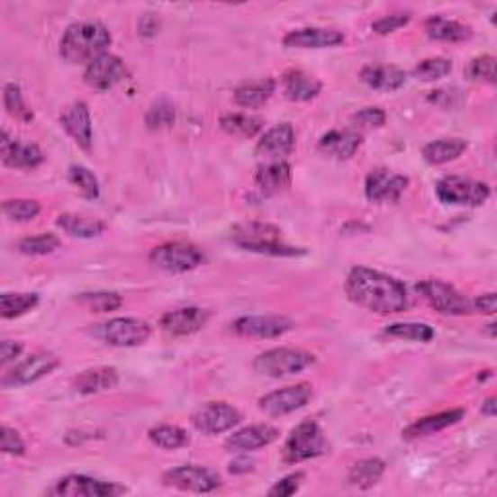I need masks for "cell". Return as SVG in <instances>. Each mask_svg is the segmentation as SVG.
Instances as JSON below:
<instances>
[{
    "label": "cell",
    "instance_id": "obj_46",
    "mask_svg": "<svg viewBox=\"0 0 497 497\" xmlns=\"http://www.w3.org/2000/svg\"><path fill=\"white\" fill-rule=\"evenodd\" d=\"M466 74L472 82L495 84V57H492V55L476 57L468 65Z\"/></svg>",
    "mask_w": 497,
    "mask_h": 497
},
{
    "label": "cell",
    "instance_id": "obj_13",
    "mask_svg": "<svg viewBox=\"0 0 497 497\" xmlns=\"http://www.w3.org/2000/svg\"><path fill=\"white\" fill-rule=\"evenodd\" d=\"M49 493L59 497H115L127 493V488L115 482H104L86 474H68L57 480Z\"/></svg>",
    "mask_w": 497,
    "mask_h": 497
},
{
    "label": "cell",
    "instance_id": "obj_7",
    "mask_svg": "<svg viewBox=\"0 0 497 497\" xmlns=\"http://www.w3.org/2000/svg\"><path fill=\"white\" fill-rule=\"evenodd\" d=\"M150 265L164 270L171 272V275H183V272H191L204 265V253L203 248H198L193 243H185V241H171L154 247L150 255Z\"/></svg>",
    "mask_w": 497,
    "mask_h": 497
},
{
    "label": "cell",
    "instance_id": "obj_36",
    "mask_svg": "<svg viewBox=\"0 0 497 497\" xmlns=\"http://www.w3.org/2000/svg\"><path fill=\"white\" fill-rule=\"evenodd\" d=\"M40 305V295L33 292L23 294H3L0 295V315L3 319H16L30 313Z\"/></svg>",
    "mask_w": 497,
    "mask_h": 497
},
{
    "label": "cell",
    "instance_id": "obj_32",
    "mask_svg": "<svg viewBox=\"0 0 497 497\" xmlns=\"http://www.w3.org/2000/svg\"><path fill=\"white\" fill-rule=\"evenodd\" d=\"M57 226L65 233H68L70 238L78 239H94L105 231V223L102 220L70 212L60 214L57 218Z\"/></svg>",
    "mask_w": 497,
    "mask_h": 497
},
{
    "label": "cell",
    "instance_id": "obj_8",
    "mask_svg": "<svg viewBox=\"0 0 497 497\" xmlns=\"http://www.w3.org/2000/svg\"><path fill=\"white\" fill-rule=\"evenodd\" d=\"M416 290L424 295V300L441 315H474L472 297H466L465 294L453 288L451 284L441 280H424L416 285Z\"/></svg>",
    "mask_w": 497,
    "mask_h": 497
},
{
    "label": "cell",
    "instance_id": "obj_44",
    "mask_svg": "<svg viewBox=\"0 0 497 497\" xmlns=\"http://www.w3.org/2000/svg\"><path fill=\"white\" fill-rule=\"evenodd\" d=\"M68 181L77 186V191L88 198V201H95L99 196V181L94 173L84 166H70L68 169Z\"/></svg>",
    "mask_w": 497,
    "mask_h": 497
},
{
    "label": "cell",
    "instance_id": "obj_51",
    "mask_svg": "<svg viewBox=\"0 0 497 497\" xmlns=\"http://www.w3.org/2000/svg\"><path fill=\"white\" fill-rule=\"evenodd\" d=\"M455 99H456V102H463L461 92L455 90V88H443V90H438V92H431L429 94V102L435 104V105L443 107V109L456 107Z\"/></svg>",
    "mask_w": 497,
    "mask_h": 497
},
{
    "label": "cell",
    "instance_id": "obj_31",
    "mask_svg": "<svg viewBox=\"0 0 497 497\" xmlns=\"http://www.w3.org/2000/svg\"><path fill=\"white\" fill-rule=\"evenodd\" d=\"M275 92H276V82L272 78L245 82L233 90V102L241 107L257 109V107H263L268 99L275 95Z\"/></svg>",
    "mask_w": 497,
    "mask_h": 497
},
{
    "label": "cell",
    "instance_id": "obj_1",
    "mask_svg": "<svg viewBox=\"0 0 497 497\" xmlns=\"http://www.w3.org/2000/svg\"><path fill=\"white\" fill-rule=\"evenodd\" d=\"M348 300L379 315L402 313L410 305L406 285L394 276L367 267H356L346 278Z\"/></svg>",
    "mask_w": 497,
    "mask_h": 497
},
{
    "label": "cell",
    "instance_id": "obj_24",
    "mask_svg": "<svg viewBox=\"0 0 497 497\" xmlns=\"http://www.w3.org/2000/svg\"><path fill=\"white\" fill-rule=\"evenodd\" d=\"M362 134L354 129H334L321 136L319 152L332 159H350L362 148Z\"/></svg>",
    "mask_w": 497,
    "mask_h": 497
},
{
    "label": "cell",
    "instance_id": "obj_41",
    "mask_svg": "<svg viewBox=\"0 0 497 497\" xmlns=\"http://www.w3.org/2000/svg\"><path fill=\"white\" fill-rule=\"evenodd\" d=\"M5 107L8 111L10 117H14L22 122H30L33 121V113L32 109L28 107L26 99H23V94H22V88L18 84L14 82H8L5 86Z\"/></svg>",
    "mask_w": 497,
    "mask_h": 497
},
{
    "label": "cell",
    "instance_id": "obj_47",
    "mask_svg": "<svg viewBox=\"0 0 497 497\" xmlns=\"http://www.w3.org/2000/svg\"><path fill=\"white\" fill-rule=\"evenodd\" d=\"M387 122V113L379 107H364L352 115V127L357 129H381Z\"/></svg>",
    "mask_w": 497,
    "mask_h": 497
},
{
    "label": "cell",
    "instance_id": "obj_14",
    "mask_svg": "<svg viewBox=\"0 0 497 497\" xmlns=\"http://www.w3.org/2000/svg\"><path fill=\"white\" fill-rule=\"evenodd\" d=\"M311 396H313V387H311L309 383H297L260 396L258 408L263 410L267 416L278 418L292 414L295 410H302L303 406H307Z\"/></svg>",
    "mask_w": 497,
    "mask_h": 497
},
{
    "label": "cell",
    "instance_id": "obj_18",
    "mask_svg": "<svg viewBox=\"0 0 497 497\" xmlns=\"http://www.w3.org/2000/svg\"><path fill=\"white\" fill-rule=\"evenodd\" d=\"M210 321V311L203 307H181L167 311V313L161 317L159 329L164 330L167 337L181 339V337H191V334L203 330Z\"/></svg>",
    "mask_w": 497,
    "mask_h": 497
},
{
    "label": "cell",
    "instance_id": "obj_6",
    "mask_svg": "<svg viewBox=\"0 0 497 497\" xmlns=\"http://www.w3.org/2000/svg\"><path fill=\"white\" fill-rule=\"evenodd\" d=\"M92 337L115 348H134L142 346L152 334V327L142 319L134 317H115L105 322L94 325Z\"/></svg>",
    "mask_w": 497,
    "mask_h": 497
},
{
    "label": "cell",
    "instance_id": "obj_11",
    "mask_svg": "<svg viewBox=\"0 0 497 497\" xmlns=\"http://www.w3.org/2000/svg\"><path fill=\"white\" fill-rule=\"evenodd\" d=\"M59 366H60V359L57 354L35 352L26 359H22L20 364H16L14 369L5 373V377L0 383H3L5 389L26 387V384H32L35 381L47 377L49 373H53Z\"/></svg>",
    "mask_w": 497,
    "mask_h": 497
},
{
    "label": "cell",
    "instance_id": "obj_29",
    "mask_svg": "<svg viewBox=\"0 0 497 497\" xmlns=\"http://www.w3.org/2000/svg\"><path fill=\"white\" fill-rule=\"evenodd\" d=\"M359 80L373 90L379 92H396L406 84V72L399 67L384 65H367L359 72Z\"/></svg>",
    "mask_w": 497,
    "mask_h": 497
},
{
    "label": "cell",
    "instance_id": "obj_26",
    "mask_svg": "<svg viewBox=\"0 0 497 497\" xmlns=\"http://www.w3.org/2000/svg\"><path fill=\"white\" fill-rule=\"evenodd\" d=\"M465 418V410L463 408H453V410H445V412L439 414H431L426 418L416 420L414 424H410L404 431L402 438L412 441V439H420V438H428V435H435L447 428L456 426L458 421Z\"/></svg>",
    "mask_w": 497,
    "mask_h": 497
},
{
    "label": "cell",
    "instance_id": "obj_16",
    "mask_svg": "<svg viewBox=\"0 0 497 497\" xmlns=\"http://www.w3.org/2000/svg\"><path fill=\"white\" fill-rule=\"evenodd\" d=\"M410 179L401 173H394L391 169L377 167L373 169L366 179V196L371 203H399L404 194Z\"/></svg>",
    "mask_w": 497,
    "mask_h": 497
},
{
    "label": "cell",
    "instance_id": "obj_28",
    "mask_svg": "<svg viewBox=\"0 0 497 497\" xmlns=\"http://www.w3.org/2000/svg\"><path fill=\"white\" fill-rule=\"evenodd\" d=\"M119 384V371L115 367H92L78 373L74 379V391L78 394H97L115 389Z\"/></svg>",
    "mask_w": 497,
    "mask_h": 497
},
{
    "label": "cell",
    "instance_id": "obj_2",
    "mask_svg": "<svg viewBox=\"0 0 497 497\" xmlns=\"http://www.w3.org/2000/svg\"><path fill=\"white\" fill-rule=\"evenodd\" d=\"M111 45V33L104 23L88 20L77 22L62 33L59 43V53L68 65H86L105 55Z\"/></svg>",
    "mask_w": 497,
    "mask_h": 497
},
{
    "label": "cell",
    "instance_id": "obj_25",
    "mask_svg": "<svg viewBox=\"0 0 497 497\" xmlns=\"http://www.w3.org/2000/svg\"><path fill=\"white\" fill-rule=\"evenodd\" d=\"M257 189L265 196H275L290 189L292 185V167L285 159L267 161L255 173Z\"/></svg>",
    "mask_w": 497,
    "mask_h": 497
},
{
    "label": "cell",
    "instance_id": "obj_50",
    "mask_svg": "<svg viewBox=\"0 0 497 497\" xmlns=\"http://www.w3.org/2000/svg\"><path fill=\"white\" fill-rule=\"evenodd\" d=\"M303 478H305L303 472H294V474L284 476L282 480H278L275 486L268 490V495L270 497H290L302 488Z\"/></svg>",
    "mask_w": 497,
    "mask_h": 497
},
{
    "label": "cell",
    "instance_id": "obj_45",
    "mask_svg": "<svg viewBox=\"0 0 497 497\" xmlns=\"http://www.w3.org/2000/svg\"><path fill=\"white\" fill-rule=\"evenodd\" d=\"M3 212L12 221H32L40 216L41 204L30 198H12V201L3 203Z\"/></svg>",
    "mask_w": 497,
    "mask_h": 497
},
{
    "label": "cell",
    "instance_id": "obj_55",
    "mask_svg": "<svg viewBox=\"0 0 497 497\" xmlns=\"http://www.w3.org/2000/svg\"><path fill=\"white\" fill-rule=\"evenodd\" d=\"M482 414L488 416V418H493L497 414V399H495V396H490V399L483 401Z\"/></svg>",
    "mask_w": 497,
    "mask_h": 497
},
{
    "label": "cell",
    "instance_id": "obj_22",
    "mask_svg": "<svg viewBox=\"0 0 497 497\" xmlns=\"http://www.w3.org/2000/svg\"><path fill=\"white\" fill-rule=\"evenodd\" d=\"M280 438V431L270 424L247 426L239 431H233L226 439V449L230 453H248L263 449V447L275 443Z\"/></svg>",
    "mask_w": 497,
    "mask_h": 497
},
{
    "label": "cell",
    "instance_id": "obj_34",
    "mask_svg": "<svg viewBox=\"0 0 497 497\" xmlns=\"http://www.w3.org/2000/svg\"><path fill=\"white\" fill-rule=\"evenodd\" d=\"M384 470H387V465L381 458H364L348 472V483L357 490H369L379 483Z\"/></svg>",
    "mask_w": 497,
    "mask_h": 497
},
{
    "label": "cell",
    "instance_id": "obj_39",
    "mask_svg": "<svg viewBox=\"0 0 497 497\" xmlns=\"http://www.w3.org/2000/svg\"><path fill=\"white\" fill-rule=\"evenodd\" d=\"M77 302L86 307L92 313H111V311H117L122 307V297L115 292H88L80 294Z\"/></svg>",
    "mask_w": 497,
    "mask_h": 497
},
{
    "label": "cell",
    "instance_id": "obj_33",
    "mask_svg": "<svg viewBox=\"0 0 497 497\" xmlns=\"http://www.w3.org/2000/svg\"><path fill=\"white\" fill-rule=\"evenodd\" d=\"M466 148L468 142L463 139H441L421 148V156H424L426 164L429 166H443L461 158Z\"/></svg>",
    "mask_w": 497,
    "mask_h": 497
},
{
    "label": "cell",
    "instance_id": "obj_4",
    "mask_svg": "<svg viewBox=\"0 0 497 497\" xmlns=\"http://www.w3.org/2000/svg\"><path fill=\"white\" fill-rule=\"evenodd\" d=\"M329 453V441L322 433L321 426L313 420L302 421L300 426H295L288 439L284 443L282 458L285 465H300L311 458L322 456Z\"/></svg>",
    "mask_w": 497,
    "mask_h": 497
},
{
    "label": "cell",
    "instance_id": "obj_19",
    "mask_svg": "<svg viewBox=\"0 0 497 497\" xmlns=\"http://www.w3.org/2000/svg\"><path fill=\"white\" fill-rule=\"evenodd\" d=\"M0 156H3V164L6 167L14 169H33L41 166L45 159L40 146L12 139L8 131H3L0 134Z\"/></svg>",
    "mask_w": 497,
    "mask_h": 497
},
{
    "label": "cell",
    "instance_id": "obj_48",
    "mask_svg": "<svg viewBox=\"0 0 497 497\" xmlns=\"http://www.w3.org/2000/svg\"><path fill=\"white\" fill-rule=\"evenodd\" d=\"M410 12H396V14H391V16H383L379 18L377 22L371 23V30L375 32L377 35H389V33H394L396 30L404 28L406 23L410 22Z\"/></svg>",
    "mask_w": 497,
    "mask_h": 497
},
{
    "label": "cell",
    "instance_id": "obj_5",
    "mask_svg": "<svg viewBox=\"0 0 497 497\" xmlns=\"http://www.w3.org/2000/svg\"><path fill=\"white\" fill-rule=\"evenodd\" d=\"M315 364V356L311 352L300 350V348H272L258 354L253 362V369L258 375L282 379L302 373L303 369Z\"/></svg>",
    "mask_w": 497,
    "mask_h": 497
},
{
    "label": "cell",
    "instance_id": "obj_38",
    "mask_svg": "<svg viewBox=\"0 0 497 497\" xmlns=\"http://www.w3.org/2000/svg\"><path fill=\"white\" fill-rule=\"evenodd\" d=\"M384 334L401 340L431 342L435 337V330L429 325H426V322H393V325L384 329Z\"/></svg>",
    "mask_w": 497,
    "mask_h": 497
},
{
    "label": "cell",
    "instance_id": "obj_49",
    "mask_svg": "<svg viewBox=\"0 0 497 497\" xmlns=\"http://www.w3.org/2000/svg\"><path fill=\"white\" fill-rule=\"evenodd\" d=\"M0 451L10 456H22L26 453V443H23L16 429L5 426L0 429Z\"/></svg>",
    "mask_w": 497,
    "mask_h": 497
},
{
    "label": "cell",
    "instance_id": "obj_10",
    "mask_svg": "<svg viewBox=\"0 0 497 497\" xmlns=\"http://www.w3.org/2000/svg\"><path fill=\"white\" fill-rule=\"evenodd\" d=\"M161 482L167 488H176L181 492L194 493H210L221 486V478L218 472L198 466V465H183L164 472Z\"/></svg>",
    "mask_w": 497,
    "mask_h": 497
},
{
    "label": "cell",
    "instance_id": "obj_23",
    "mask_svg": "<svg viewBox=\"0 0 497 497\" xmlns=\"http://www.w3.org/2000/svg\"><path fill=\"white\" fill-rule=\"evenodd\" d=\"M344 33L330 28H302L284 35V47L288 49H329L344 43Z\"/></svg>",
    "mask_w": 497,
    "mask_h": 497
},
{
    "label": "cell",
    "instance_id": "obj_12",
    "mask_svg": "<svg viewBox=\"0 0 497 497\" xmlns=\"http://www.w3.org/2000/svg\"><path fill=\"white\" fill-rule=\"evenodd\" d=\"M243 420L238 408L228 402H206L196 408L191 416V424L204 435H220L233 429Z\"/></svg>",
    "mask_w": 497,
    "mask_h": 497
},
{
    "label": "cell",
    "instance_id": "obj_52",
    "mask_svg": "<svg viewBox=\"0 0 497 497\" xmlns=\"http://www.w3.org/2000/svg\"><path fill=\"white\" fill-rule=\"evenodd\" d=\"M23 352V344L16 340H3L0 342V364L8 366L10 362H16V359Z\"/></svg>",
    "mask_w": 497,
    "mask_h": 497
},
{
    "label": "cell",
    "instance_id": "obj_37",
    "mask_svg": "<svg viewBox=\"0 0 497 497\" xmlns=\"http://www.w3.org/2000/svg\"><path fill=\"white\" fill-rule=\"evenodd\" d=\"M148 439H150L156 447H159V449H167V451L181 449V447H186L191 441L189 433H186L185 429H181L179 426H169V424L152 428L150 431H148Z\"/></svg>",
    "mask_w": 497,
    "mask_h": 497
},
{
    "label": "cell",
    "instance_id": "obj_15",
    "mask_svg": "<svg viewBox=\"0 0 497 497\" xmlns=\"http://www.w3.org/2000/svg\"><path fill=\"white\" fill-rule=\"evenodd\" d=\"M129 78V68L117 55H102L84 70V82L97 92H109Z\"/></svg>",
    "mask_w": 497,
    "mask_h": 497
},
{
    "label": "cell",
    "instance_id": "obj_30",
    "mask_svg": "<svg viewBox=\"0 0 497 497\" xmlns=\"http://www.w3.org/2000/svg\"><path fill=\"white\" fill-rule=\"evenodd\" d=\"M426 33L429 40L445 43H461L472 37V28L465 23L443 16H431L426 20Z\"/></svg>",
    "mask_w": 497,
    "mask_h": 497
},
{
    "label": "cell",
    "instance_id": "obj_40",
    "mask_svg": "<svg viewBox=\"0 0 497 497\" xmlns=\"http://www.w3.org/2000/svg\"><path fill=\"white\" fill-rule=\"evenodd\" d=\"M451 70H453V62L449 59L433 57L418 62L416 68L412 70V77L421 82H435L445 78L447 74H451Z\"/></svg>",
    "mask_w": 497,
    "mask_h": 497
},
{
    "label": "cell",
    "instance_id": "obj_43",
    "mask_svg": "<svg viewBox=\"0 0 497 497\" xmlns=\"http://www.w3.org/2000/svg\"><path fill=\"white\" fill-rule=\"evenodd\" d=\"M176 122V107L167 99H158L146 113V127L150 131L169 129Z\"/></svg>",
    "mask_w": 497,
    "mask_h": 497
},
{
    "label": "cell",
    "instance_id": "obj_54",
    "mask_svg": "<svg viewBox=\"0 0 497 497\" xmlns=\"http://www.w3.org/2000/svg\"><path fill=\"white\" fill-rule=\"evenodd\" d=\"M253 466H255V461H251V458L239 456L230 465V472L231 474H247V472L253 470Z\"/></svg>",
    "mask_w": 497,
    "mask_h": 497
},
{
    "label": "cell",
    "instance_id": "obj_20",
    "mask_svg": "<svg viewBox=\"0 0 497 497\" xmlns=\"http://www.w3.org/2000/svg\"><path fill=\"white\" fill-rule=\"evenodd\" d=\"M295 146V131L290 122L276 124L268 129L257 142L255 154L267 161H282L288 158Z\"/></svg>",
    "mask_w": 497,
    "mask_h": 497
},
{
    "label": "cell",
    "instance_id": "obj_42",
    "mask_svg": "<svg viewBox=\"0 0 497 497\" xmlns=\"http://www.w3.org/2000/svg\"><path fill=\"white\" fill-rule=\"evenodd\" d=\"M60 247V239L55 233H40V235H32V238H23L18 243V251L30 257H41L57 251Z\"/></svg>",
    "mask_w": 497,
    "mask_h": 497
},
{
    "label": "cell",
    "instance_id": "obj_3",
    "mask_svg": "<svg viewBox=\"0 0 497 497\" xmlns=\"http://www.w3.org/2000/svg\"><path fill=\"white\" fill-rule=\"evenodd\" d=\"M231 241L245 251L268 257H302L305 248L282 241V230L265 221H243L231 230Z\"/></svg>",
    "mask_w": 497,
    "mask_h": 497
},
{
    "label": "cell",
    "instance_id": "obj_21",
    "mask_svg": "<svg viewBox=\"0 0 497 497\" xmlns=\"http://www.w3.org/2000/svg\"><path fill=\"white\" fill-rule=\"evenodd\" d=\"M62 129L67 131L70 139L77 142L82 150L90 152L92 140H94V131H92V117L90 109L84 102H74L70 104L60 115Z\"/></svg>",
    "mask_w": 497,
    "mask_h": 497
},
{
    "label": "cell",
    "instance_id": "obj_53",
    "mask_svg": "<svg viewBox=\"0 0 497 497\" xmlns=\"http://www.w3.org/2000/svg\"><path fill=\"white\" fill-rule=\"evenodd\" d=\"M472 303H474V313L493 315L495 305H497V297H495V294H483V295L472 297Z\"/></svg>",
    "mask_w": 497,
    "mask_h": 497
},
{
    "label": "cell",
    "instance_id": "obj_17",
    "mask_svg": "<svg viewBox=\"0 0 497 497\" xmlns=\"http://www.w3.org/2000/svg\"><path fill=\"white\" fill-rule=\"evenodd\" d=\"M294 329L288 317L280 315H247L233 321L231 330L245 339H278Z\"/></svg>",
    "mask_w": 497,
    "mask_h": 497
},
{
    "label": "cell",
    "instance_id": "obj_35",
    "mask_svg": "<svg viewBox=\"0 0 497 497\" xmlns=\"http://www.w3.org/2000/svg\"><path fill=\"white\" fill-rule=\"evenodd\" d=\"M220 127L223 132L238 136V139H253L263 131L265 121L248 113H228L220 119Z\"/></svg>",
    "mask_w": 497,
    "mask_h": 497
},
{
    "label": "cell",
    "instance_id": "obj_27",
    "mask_svg": "<svg viewBox=\"0 0 497 497\" xmlns=\"http://www.w3.org/2000/svg\"><path fill=\"white\" fill-rule=\"evenodd\" d=\"M282 88L284 95L290 102H311V99H315L321 94L322 84L315 77H311V74L300 68H292L284 72Z\"/></svg>",
    "mask_w": 497,
    "mask_h": 497
},
{
    "label": "cell",
    "instance_id": "obj_9",
    "mask_svg": "<svg viewBox=\"0 0 497 497\" xmlns=\"http://www.w3.org/2000/svg\"><path fill=\"white\" fill-rule=\"evenodd\" d=\"M439 201L451 206H482L488 201L492 191L488 183L461 176H447L435 185Z\"/></svg>",
    "mask_w": 497,
    "mask_h": 497
}]
</instances>
